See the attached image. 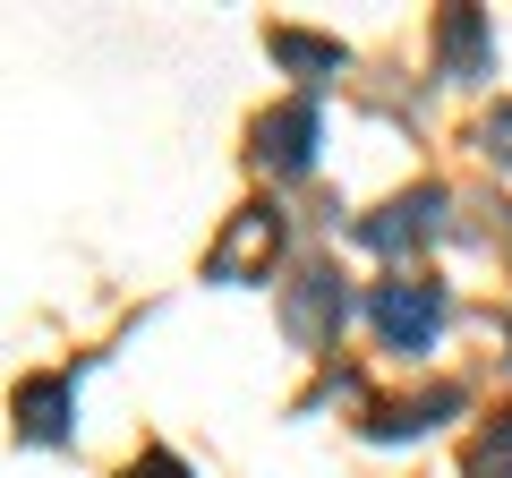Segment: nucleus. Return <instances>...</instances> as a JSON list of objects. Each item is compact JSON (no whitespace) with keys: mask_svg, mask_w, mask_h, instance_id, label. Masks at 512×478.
I'll return each instance as SVG.
<instances>
[{"mask_svg":"<svg viewBox=\"0 0 512 478\" xmlns=\"http://www.w3.org/2000/svg\"><path fill=\"white\" fill-rule=\"evenodd\" d=\"M470 478H512V410H495V419H478L470 436V461H461Z\"/></svg>","mask_w":512,"mask_h":478,"instance_id":"nucleus-5","label":"nucleus"},{"mask_svg":"<svg viewBox=\"0 0 512 478\" xmlns=\"http://www.w3.org/2000/svg\"><path fill=\"white\" fill-rule=\"evenodd\" d=\"M367 316H376V333H384L393 350H436V333H444V291H436V282H376Z\"/></svg>","mask_w":512,"mask_h":478,"instance_id":"nucleus-1","label":"nucleus"},{"mask_svg":"<svg viewBox=\"0 0 512 478\" xmlns=\"http://www.w3.org/2000/svg\"><path fill=\"white\" fill-rule=\"evenodd\" d=\"M256 154L274 171H316V103H282L265 129H256Z\"/></svg>","mask_w":512,"mask_h":478,"instance_id":"nucleus-2","label":"nucleus"},{"mask_svg":"<svg viewBox=\"0 0 512 478\" xmlns=\"http://www.w3.org/2000/svg\"><path fill=\"white\" fill-rule=\"evenodd\" d=\"M436 205H444V188H419V197H402V205H384L393 222H367V248H384V257H402V239H427L436 231Z\"/></svg>","mask_w":512,"mask_h":478,"instance_id":"nucleus-3","label":"nucleus"},{"mask_svg":"<svg viewBox=\"0 0 512 478\" xmlns=\"http://www.w3.org/2000/svg\"><path fill=\"white\" fill-rule=\"evenodd\" d=\"M128 478H188V470H180V461H171V453H146V461H137V470H128Z\"/></svg>","mask_w":512,"mask_h":478,"instance_id":"nucleus-7","label":"nucleus"},{"mask_svg":"<svg viewBox=\"0 0 512 478\" xmlns=\"http://www.w3.org/2000/svg\"><path fill=\"white\" fill-rule=\"evenodd\" d=\"M444 69L453 77L487 69V18H478V9H453V18H444Z\"/></svg>","mask_w":512,"mask_h":478,"instance_id":"nucleus-4","label":"nucleus"},{"mask_svg":"<svg viewBox=\"0 0 512 478\" xmlns=\"http://www.w3.org/2000/svg\"><path fill=\"white\" fill-rule=\"evenodd\" d=\"M478 146H487V154H504V163H512V103H504V111H487V129H478Z\"/></svg>","mask_w":512,"mask_h":478,"instance_id":"nucleus-6","label":"nucleus"}]
</instances>
